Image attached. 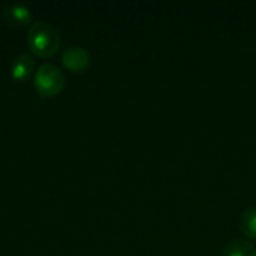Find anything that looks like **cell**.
I'll list each match as a JSON object with an SVG mask.
<instances>
[{
	"instance_id": "2",
	"label": "cell",
	"mask_w": 256,
	"mask_h": 256,
	"mask_svg": "<svg viewBox=\"0 0 256 256\" xmlns=\"http://www.w3.org/2000/svg\"><path fill=\"white\" fill-rule=\"evenodd\" d=\"M34 87L42 96H54L64 87V75L58 66L44 63L34 72Z\"/></svg>"
},
{
	"instance_id": "1",
	"label": "cell",
	"mask_w": 256,
	"mask_h": 256,
	"mask_svg": "<svg viewBox=\"0 0 256 256\" xmlns=\"http://www.w3.org/2000/svg\"><path fill=\"white\" fill-rule=\"evenodd\" d=\"M30 50L39 57L52 56L60 46V32L56 26L46 21H34L27 32Z\"/></svg>"
},
{
	"instance_id": "7",
	"label": "cell",
	"mask_w": 256,
	"mask_h": 256,
	"mask_svg": "<svg viewBox=\"0 0 256 256\" xmlns=\"http://www.w3.org/2000/svg\"><path fill=\"white\" fill-rule=\"evenodd\" d=\"M240 228L246 237L256 238V207H250L243 212L240 219Z\"/></svg>"
},
{
	"instance_id": "6",
	"label": "cell",
	"mask_w": 256,
	"mask_h": 256,
	"mask_svg": "<svg viewBox=\"0 0 256 256\" xmlns=\"http://www.w3.org/2000/svg\"><path fill=\"white\" fill-rule=\"evenodd\" d=\"M222 256H256V249L250 242L237 238L225 246Z\"/></svg>"
},
{
	"instance_id": "3",
	"label": "cell",
	"mask_w": 256,
	"mask_h": 256,
	"mask_svg": "<svg viewBox=\"0 0 256 256\" xmlns=\"http://www.w3.org/2000/svg\"><path fill=\"white\" fill-rule=\"evenodd\" d=\"M62 63L74 70V72H80V70H84L88 63H90V54L88 51L81 46V45H70L68 46L63 54H62Z\"/></svg>"
},
{
	"instance_id": "5",
	"label": "cell",
	"mask_w": 256,
	"mask_h": 256,
	"mask_svg": "<svg viewBox=\"0 0 256 256\" xmlns=\"http://www.w3.org/2000/svg\"><path fill=\"white\" fill-rule=\"evenodd\" d=\"M6 20L15 26L20 24H27L32 20V12L28 9V6L22 4V3H12L6 8L4 10Z\"/></svg>"
},
{
	"instance_id": "4",
	"label": "cell",
	"mask_w": 256,
	"mask_h": 256,
	"mask_svg": "<svg viewBox=\"0 0 256 256\" xmlns=\"http://www.w3.org/2000/svg\"><path fill=\"white\" fill-rule=\"evenodd\" d=\"M34 69V58L30 54H20L10 66V75L14 80L21 81L26 80Z\"/></svg>"
}]
</instances>
